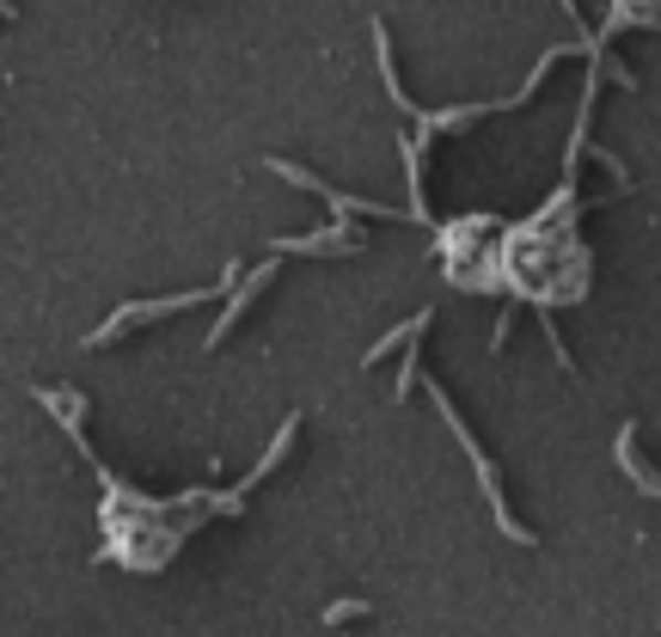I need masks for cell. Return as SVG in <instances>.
<instances>
[{
    "label": "cell",
    "mask_w": 661,
    "mask_h": 637,
    "mask_svg": "<svg viewBox=\"0 0 661 637\" xmlns=\"http://www.w3.org/2000/svg\"><path fill=\"white\" fill-rule=\"evenodd\" d=\"M429 398H436V411L448 417V429H453V436H460L465 460L478 466V478H484V503H490V515H496V528H503V533H508V540H515V545H539V540H533V528H521V521L508 515V503H503V478H496V460H490V453H484V448H478V441H472V429H465V417L453 411V398L441 393L436 380H429Z\"/></svg>",
    "instance_id": "obj_1"
},
{
    "label": "cell",
    "mask_w": 661,
    "mask_h": 637,
    "mask_svg": "<svg viewBox=\"0 0 661 637\" xmlns=\"http://www.w3.org/2000/svg\"><path fill=\"white\" fill-rule=\"evenodd\" d=\"M239 282V264H227V276L214 282V289H190V294H166V301H135V306H117V313L98 325L93 337H86V349H105L117 332H129V325H147V318H159V313H178V306H197V301H214V294H227Z\"/></svg>",
    "instance_id": "obj_2"
},
{
    "label": "cell",
    "mask_w": 661,
    "mask_h": 637,
    "mask_svg": "<svg viewBox=\"0 0 661 637\" xmlns=\"http://www.w3.org/2000/svg\"><path fill=\"white\" fill-rule=\"evenodd\" d=\"M612 460H619V472L631 478L637 491H643V497H655V503H661V472L643 460V453H637V424H619V441H612Z\"/></svg>",
    "instance_id": "obj_3"
},
{
    "label": "cell",
    "mask_w": 661,
    "mask_h": 637,
    "mask_svg": "<svg viewBox=\"0 0 661 637\" xmlns=\"http://www.w3.org/2000/svg\"><path fill=\"white\" fill-rule=\"evenodd\" d=\"M270 276H276V264L252 270V276L239 282V289H233V301H227V313H221V325H214V332H209V349H214V344H227V332H233L239 318H245V306H252V301H258V289H264V282H270Z\"/></svg>",
    "instance_id": "obj_4"
},
{
    "label": "cell",
    "mask_w": 661,
    "mask_h": 637,
    "mask_svg": "<svg viewBox=\"0 0 661 637\" xmlns=\"http://www.w3.org/2000/svg\"><path fill=\"white\" fill-rule=\"evenodd\" d=\"M429 325H436V306H423V313H417V318H405V325H392V332H386L380 344H368V356H361V362H368V368H374V362H386V356H392V349H405L410 337H423Z\"/></svg>",
    "instance_id": "obj_5"
},
{
    "label": "cell",
    "mask_w": 661,
    "mask_h": 637,
    "mask_svg": "<svg viewBox=\"0 0 661 637\" xmlns=\"http://www.w3.org/2000/svg\"><path fill=\"white\" fill-rule=\"evenodd\" d=\"M368 613V601H337V607H325V625H344V619H361Z\"/></svg>",
    "instance_id": "obj_6"
}]
</instances>
